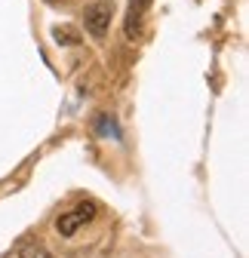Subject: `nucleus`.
I'll return each mask as SVG.
<instances>
[{"label":"nucleus","mask_w":249,"mask_h":258,"mask_svg":"<svg viewBox=\"0 0 249 258\" xmlns=\"http://www.w3.org/2000/svg\"><path fill=\"white\" fill-rule=\"evenodd\" d=\"M92 218H96V203H77L74 209H68V212L58 215L55 231H58L61 237H74L83 224H89Z\"/></svg>","instance_id":"obj_1"},{"label":"nucleus","mask_w":249,"mask_h":258,"mask_svg":"<svg viewBox=\"0 0 249 258\" xmlns=\"http://www.w3.org/2000/svg\"><path fill=\"white\" fill-rule=\"evenodd\" d=\"M86 31L92 37H105L111 28V16H114V4L111 0H96V4L86 7Z\"/></svg>","instance_id":"obj_2"},{"label":"nucleus","mask_w":249,"mask_h":258,"mask_svg":"<svg viewBox=\"0 0 249 258\" xmlns=\"http://www.w3.org/2000/svg\"><path fill=\"white\" fill-rule=\"evenodd\" d=\"M151 4H154V0H130V10H127V37L130 40L139 34L142 19H145V13H148Z\"/></svg>","instance_id":"obj_3"},{"label":"nucleus","mask_w":249,"mask_h":258,"mask_svg":"<svg viewBox=\"0 0 249 258\" xmlns=\"http://www.w3.org/2000/svg\"><path fill=\"white\" fill-rule=\"evenodd\" d=\"M19 258H52V255H49L43 246H34V243H28V246H22Z\"/></svg>","instance_id":"obj_4"},{"label":"nucleus","mask_w":249,"mask_h":258,"mask_svg":"<svg viewBox=\"0 0 249 258\" xmlns=\"http://www.w3.org/2000/svg\"><path fill=\"white\" fill-rule=\"evenodd\" d=\"M55 37H58V43H77V31H71V28H55Z\"/></svg>","instance_id":"obj_5"}]
</instances>
